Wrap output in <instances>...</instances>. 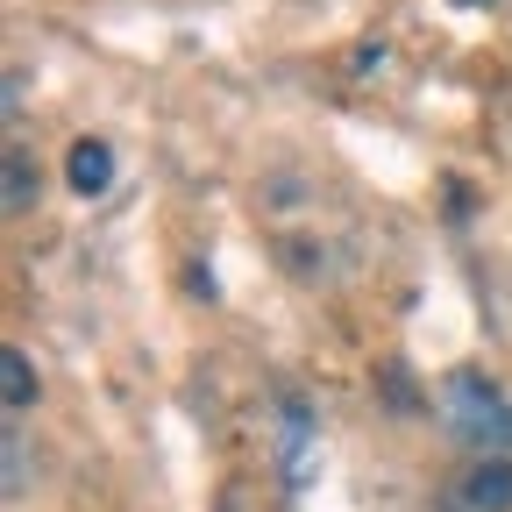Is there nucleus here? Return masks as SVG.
Listing matches in <instances>:
<instances>
[{"instance_id": "nucleus-2", "label": "nucleus", "mask_w": 512, "mask_h": 512, "mask_svg": "<svg viewBox=\"0 0 512 512\" xmlns=\"http://www.w3.org/2000/svg\"><path fill=\"white\" fill-rule=\"evenodd\" d=\"M448 512H512V456H477L448 484Z\"/></svg>"}, {"instance_id": "nucleus-4", "label": "nucleus", "mask_w": 512, "mask_h": 512, "mask_svg": "<svg viewBox=\"0 0 512 512\" xmlns=\"http://www.w3.org/2000/svg\"><path fill=\"white\" fill-rule=\"evenodd\" d=\"M64 178H72V192H107L114 185V150L100 143V136H86V143H72V157H64Z\"/></svg>"}, {"instance_id": "nucleus-8", "label": "nucleus", "mask_w": 512, "mask_h": 512, "mask_svg": "<svg viewBox=\"0 0 512 512\" xmlns=\"http://www.w3.org/2000/svg\"><path fill=\"white\" fill-rule=\"evenodd\" d=\"M463 8H491V0H463Z\"/></svg>"}, {"instance_id": "nucleus-5", "label": "nucleus", "mask_w": 512, "mask_h": 512, "mask_svg": "<svg viewBox=\"0 0 512 512\" xmlns=\"http://www.w3.org/2000/svg\"><path fill=\"white\" fill-rule=\"evenodd\" d=\"M0 399H8V413L36 406V370H29L22 349H0Z\"/></svg>"}, {"instance_id": "nucleus-1", "label": "nucleus", "mask_w": 512, "mask_h": 512, "mask_svg": "<svg viewBox=\"0 0 512 512\" xmlns=\"http://www.w3.org/2000/svg\"><path fill=\"white\" fill-rule=\"evenodd\" d=\"M434 413L448 441L477 448V456H512V406L484 370H448L434 392Z\"/></svg>"}, {"instance_id": "nucleus-7", "label": "nucleus", "mask_w": 512, "mask_h": 512, "mask_svg": "<svg viewBox=\"0 0 512 512\" xmlns=\"http://www.w3.org/2000/svg\"><path fill=\"white\" fill-rule=\"evenodd\" d=\"M22 79H29V72H22V64H8V86H0V100H8V121L22 114Z\"/></svg>"}, {"instance_id": "nucleus-3", "label": "nucleus", "mask_w": 512, "mask_h": 512, "mask_svg": "<svg viewBox=\"0 0 512 512\" xmlns=\"http://www.w3.org/2000/svg\"><path fill=\"white\" fill-rule=\"evenodd\" d=\"M36 192H43V171L22 143H8V157H0V207L8 214H29L36 207Z\"/></svg>"}, {"instance_id": "nucleus-6", "label": "nucleus", "mask_w": 512, "mask_h": 512, "mask_svg": "<svg viewBox=\"0 0 512 512\" xmlns=\"http://www.w3.org/2000/svg\"><path fill=\"white\" fill-rule=\"evenodd\" d=\"M0 470H8V477H0V491H8V498H22V491H29L36 463H29V434H22V427L0 434Z\"/></svg>"}]
</instances>
